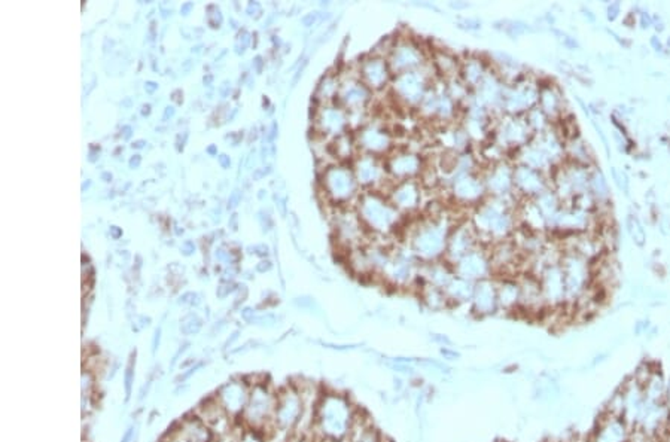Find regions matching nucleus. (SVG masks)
I'll list each match as a JSON object with an SVG mask.
<instances>
[{"label":"nucleus","mask_w":670,"mask_h":442,"mask_svg":"<svg viewBox=\"0 0 670 442\" xmlns=\"http://www.w3.org/2000/svg\"><path fill=\"white\" fill-rule=\"evenodd\" d=\"M389 201L399 212H414L422 202V186L416 179L396 182L391 186Z\"/></svg>","instance_id":"nucleus-21"},{"label":"nucleus","mask_w":670,"mask_h":442,"mask_svg":"<svg viewBox=\"0 0 670 442\" xmlns=\"http://www.w3.org/2000/svg\"><path fill=\"white\" fill-rule=\"evenodd\" d=\"M592 442H630L629 423L622 416L607 413V418L600 420Z\"/></svg>","instance_id":"nucleus-24"},{"label":"nucleus","mask_w":670,"mask_h":442,"mask_svg":"<svg viewBox=\"0 0 670 442\" xmlns=\"http://www.w3.org/2000/svg\"><path fill=\"white\" fill-rule=\"evenodd\" d=\"M473 227L478 237H489L490 240L504 242L514 231V216L505 198L485 200L478 204L473 217Z\"/></svg>","instance_id":"nucleus-1"},{"label":"nucleus","mask_w":670,"mask_h":442,"mask_svg":"<svg viewBox=\"0 0 670 442\" xmlns=\"http://www.w3.org/2000/svg\"><path fill=\"white\" fill-rule=\"evenodd\" d=\"M498 309V283L492 279L477 282L473 297V312L477 316H489Z\"/></svg>","instance_id":"nucleus-25"},{"label":"nucleus","mask_w":670,"mask_h":442,"mask_svg":"<svg viewBox=\"0 0 670 442\" xmlns=\"http://www.w3.org/2000/svg\"><path fill=\"white\" fill-rule=\"evenodd\" d=\"M456 115V101L448 96L447 91L440 93V101H438V110H437V118L444 121L451 120Z\"/></svg>","instance_id":"nucleus-48"},{"label":"nucleus","mask_w":670,"mask_h":442,"mask_svg":"<svg viewBox=\"0 0 670 442\" xmlns=\"http://www.w3.org/2000/svg\"><path fill=\"white\" fill-rule=\"evenodd\" d=\"M540 98L538 108L547 115L548 120H556L563 110V97L556 85H538Z\"/></svg>","instance_id":"nucleus-32"},{"label":"nucleus","mask_w":670,"mask_h":442,"mask_svg":"<svg viewBox=\"0 0 670 442\" xmlns=\"http://www.w3.org/2000/svg\"><path fill=\"white\" fill-rule=\"evenodd\" d=\"M448 224L443 217H432L421 224L411 237L413 255L425 262H431L445 255L448 240Z\"/></svg>","instance_id":"nucleus-3"},{"label":"nucleus","mask_w":670,"mask_h":442,"mask_svg":"<svg viewBox=\"0 0 670 442\" xmlns=\"http://www.w3.org/2000/svg\"><path fill=\"white\" fill-rule=\"evenodd\" d=\"M540 88L533 83H517L507 85L502 91V109L510 116H518L527 113L535 106H538Z\"/></svg>","instance_id":"nucleus-9"},{"label":"nucleus","mask_w":670,"mask_h":442,"mask_svg":"<svg viewBox=\"0 0 670 442\" xmlns=\"http://www.w3.org/2000/svg\"><path fill=\"white\" fill-rule=\"evenodd\" d=\"M629 231L632 232L636 245H638V246H644V243H645V232H644V228L641 227V224L638 222V220H636V219L632 217V216L629 217Z\"/></svg>","instance_id":"nucleus-50"},{"label":"nucleus","mask_w":670,"mask_h":442,"mask_svg":"<svg viewBox=\"0 0 670 442\" xmlns=\"http://www.w3.org/2000/svg\"><path fill=\"white\" fill-rule=\"evenodd\" d=\"M340 85H341V82L339 81L337 75L328 73L322 79V82L319 83V87H317L316 98L321 100V101H331L334 98H337L339 91H340Z\"/></svg>","instance_id":"nucleus-46"},{"label":"nucleus","mask_w":670,"mask_h":442,"mask_svg":"<svg viewBox=\"0 0 670 442\" xmlns=\"http://www.w3.org/2000/svg\"><path fill=\"white\" fill-rule=\"evenodd\" d=\"M453 269L456 277L477 283L484 279H490L493 268L488 253L481 250H473L466 253L462 259H459L453 265Z\"/></svg>","instance_id":"nucleus-14"},{"label":"nucleus","mask_w":670,"mask_h":442,"mask_svg":"<svg viewBox=\"0 0 670 442\" xmlns=\"http://www.w3.org/2000/svg\"><path fill=\"white\" fill-rule=\"evenodd\" d=\"M433 66L437 72L451 79H455V76H458V73L460 72V61L453 54L447 53V51H437V53H433Z\"/></svg>","instance_id":"nucleus-39"},{"label":"nucleus","mask_w":670,"mask_h":442,"mask_svg":"<svg viewBox=\"0 0 670 442\" xmlns=\"http://www.w3.org/2000/svg\"><path fill=\"white\" fill-rule=\"evenodd\" d=\"M426 283L435 286V287H438V289H444L451 283V280H453L456 276H455V269L453 267H450V264L445 261V262H433L431 265L426 267V273L425 276H422Z\"/></svg>","instance_id":"nucleus-36"},{"label":"nucleus","mask_w":670,"mask_h":442,"mask_svg":"<svg viewBox=\"0 0 670 442\" xmlns=\"http://www.w3.org/2000/svg\"><path fill=\"white\" fill-rule=\"evenodd\" d=\"M356 413L351 410V404L341 395H331L322 405V429L332 441H341L350 436Z\"/></svg>","instance_id":"nucleus-4"},{"label":"nucleus","mask_w":670,"mask_h":442,"mask_svg":"<svg viewBox=\"0 0 670 442\" xmlns=\"http://www.w3.org/2000/svg\"><path fill=\"white\" fill-rule=\"evenodd\" d=\"M448 6H450L451 9L462 11V9H468V8L471 6V5H469L468 2H450V4H448Z\"/></svg>","instance_id":"nucleus-56"},{"label":"nucleus","mask_w":670,"mask_h":442,"mask_svg":"<svg viewBox=\"0 0 670 442\" xmlns=\"http://www.w3.org/2000/svg\"><path fill=\"white\" fill-rule=\"evenodd\" d=\"M322 183L326 197L334 204H347L358 197L359 185L350 165L335 164L325 168Z\"/></svg>","instance_id":"nucleus-5"},{"label":"nucleus","mask_w":670,"mask_h":442,"mask_svg":"<svg viewBox=\"0 0 670 442\" xmlns=\"http://www.w3.org/2000/svg\"><path fill=\"white\" fill-rule=\"evenodd\" d=\"M489 73L488 66L480 57H468L460 63V79L468 88H478L485 75Z\"/></svg>","instance_id":"nucleus-34"},{"label":"nucleus","mask_w":670,"mask_h":442,"mask_svg":"<svg viewBox=\"0 0 670 442\" xmlns=\"http://www.w3.org/2000/svg\"><path fill=\"white\" fill-rule=\"evenodd\" d=\"M560 36H562L560 39H562V42H563V45H565L566 48H569V49H578V48H579L578 42H577L574 38L565 35V33H560Z\"/></svg>","instance_id":"nucleus-53"},{"label":"nucleus","mask_w":670,"mask_h":442,"mask_svg":"<svg viewBox=\"0 0 670 442\" xmlns=\"http://www.w3.org/2000/svg\"><path fill=\"white\" fill-rule=\"evenodd\" d=\"M565 154L571 160V163L582 165V167H590L593 163L590 149L582 139L577 138L572 140H567L565 145Z\"/></svg>","instance_id":"nucleus-38"},{"label":"nucleus","mask_w":670,"mask_h":442,"mask_svg":"<svg viewBox=\"0 0 670 442\" xmlns=\"http://www.w3.org/2000/svg\"><path fill=\"white\" fill-rule=\"evenodd\" d=\"M589 191L594 197L596 201H607L609 198V188H608V182L603 176V173L597 168L590 170V183H589Z\"/></svg>","instance_id":"nucleus-45"},{"label":"nucleus","mask_w":670,"mask_h":442,"mask_svg":"<svg viewBox=\"0 0 670 442\" xmlns=\"http://www.w3.org/2000/svg\"><path fill=\"white\" fill-rule=\"evenodd\" d=\"M532 138V130L529 128L525 118L520 116H507L502 120L496 128V143L504 148L522 149L529 145Z\"/></svg>","instance_id":"nucleus-11"},{"label":"nucleus","mask_w":670,"mask_h":442,"mask_svg":"<svg viewBox=\"0 0 670 442\" xmlns=\"http://www.w3.org/2000/svg\"><path fill=\"white\" fill-rule=\"evenodd\" d=\"M514 168L508 163H496L483 178L485 190L495 198H507L514 191Z\"/></svg>","instance_id":"nucleus-22"},{"label":"nucleus","mask_w":670,"mask_h":442,"mask_svg":"<svg viewBox=\"0 0 670 442\" xmlns=\"http://www.w3.org/2000/svg\"><path fill=\"white\" fill-rule=\"evenodd\" d=\"M504 87L505 85H502L499 76L489 71L477 88V103L484 108H495L498 105L502 106V91H504Z\"/></svg>","instance_id":"nucleus-30"},{"label":"nucleus","mask_w":670,"mask_h":442,"mask_svg":"<svg viewBox=\"0 0 670 442\" xmlns=\"http://www.w3.org/2000/svg\"><path fill=\"white\" fill-rule=\"evenodd\" d=\"M451 191H453V197L458 202L468 204V206L483 202V198L488 194L483 178H478L474 173L455 179L451 182Z\"/></svg>","instance_id":"nucleus-23"},{"label":"nucleus","mask_w":670,"mask_h":442,"mask_svg":"<svg viewBox=\"0 0 670 442\" xmlns=\"http://www.w3.org/2000/svg\"><path fill=\"white\" fill-rule=\"evenodd\" d=\"M351 168H354L361 188L373 190L386 182V164H383L378 157L362 154L354 160V167Z\"/></svg>","instance_id":"nucleus-13"},{"label":"nucleus","mask_w":670,"mask_h":442,"mask_svg":"<svg viewBox=\"0 0 670 442\" xmlns=\"http://www.w3.org/2000/svg\"><path fill=\"white\" fill-rule=\"evenodd\" d=\"M391 76L392 72L386 57L373 54L359 63L358 78L371 91H381L386 88L391 82Z\"/></svg>","instance_id":"nucleus-12"},{"label":"nucleus","mask_w":670,"mask_h":442,"mask_svg":"<svg viewBox=\"0 0 670 442\" xmlns=\"http://www.w3.org/2000/svg\"><path fill=\"white\" fill-rule=\"evenodd\" d=\"M542 289L544 301L547 307H556V305H563L566 301V287H565V277L560 264H551L541 271V276L538 277Z\"/></svg>","instance_id":"nucleus-15"},{"label":"nucleus","mask_w":670,"mask_h":442,"mask_svg":"<svg viewBox=\"0 0 670 442\" xmlns=\"http://www.w3.org/2000/svg\"><path fill=\"white\" fill-rule=\"evenodd\" d=\"M383 274L395 286H407L414 279V264L407 255H391V259L383 268Z\"/></svg>","instance_id":"nucleus-28"},{"label":"nucleus","mask_w":670,"mask_h":442,"mask_svg":"<svg viewBox=\"0 0 670 442\" xmlns=\"http://www.w3.org/2000/svg\"><path fill=\"white\" fill-rule=\"evenodd\" d=\"M538 149H541L544 154L551 160V163L555 164L562 160L565 155V145L563 139L560 138V134L555 130H545L542 133L533 134V142Z\"/></svg>","instance_id":"nucleus-31"},{"label":"nucleus","mask_w":670,"mask_h":442,"mask_svg":"<svg viewBox=\"0 0 670 442\" xmlns=\"http://www.w3.org/2000/svg\"><path fill=\"white\" fill-rule=\"evenodd\" d=\"M520 282V307L526 313H538L547 307L544 301L540 279L535 276H525Z\"/></svg>","instance_id":"nucleus-27"},{"label":"nucleus","mask_w":670,"mask_h":442,"mask_svg":"<svg viewBox=\"0 0 670 442\" xmlns=\"http://www.w3.org/2000/svg\"><path fill=\"white\" fill-rule=\"evenodd\" d=\"M512 180H514V191L529 198L540 197L542 192L548 190V183H547L544 173L536 172V170L526 167L523 164H518L517 167H514Z\"/></svg>","instance_id":"nucleus-20"},{"label":"nucleus","mask_w":670,"mask_h":442,"mask_svg":"<svg viewBox=\"0 0 670 442\" xmlns=\"http://www.w3.org/2000/svg\"><path fill=\"white\" fill-rule=\"evenodd\" d=\"M388 63L392 75L396 76L401 73L421 71L426 63V56L422 46L416 41L411 38H402L395 41L388 57Z\"/></svg>","instance_id":"nucleus-7"},{"label":"nucleus","mask_w":670,"mask_h":442,"mask_svg":"<svg viewBox=\"0 0 670 442\" xmlns=\"http://www.w3.org/2000/svg\"><path fill=\"white\" fill-rule=\"evenodd\" d=\"M358 215L362 225L377 234L392 232L401 220V212L377 191H366L358 197Z\"/></svg>","instance_id":"nucleus-2"},{"label":"nucleus","mask_w":670,"mask_h":442,"mask_svg":"<svg viewBox=\"0 0 670 442\" xmlns=\"http://www.w3.org/2000/svg\"><path fill=\"white\" fill-rule=\"evenodd\" d=\"M386 170L393 179H396V182H402L421 176L423 173L425 165L422 157H418L414 152L406 150L398 152L396 155L389 157L386 163Z\"/></svg>","instance_id":"nucleus-18"},{"label":"nucleus","mask_w":670,"mask_h":442,"mask_svg":"<svg viewBox=\"0 0 670 442\" xmlns=\"http://www.w3.org/2000/svg\"><path fill=\"white\" fill-rule=\"evenodd\" d=\"M520 216L523 217L525 225H526L530 231H542L544 228L548 227V220H547V217L542 215V212L540 210V207L536 206L535 200H533V201H527V202L525 204L523 209H522Z\"/></svg>","instance_id":"nucleus-40"},{"label":"nucleus","mask_w":670,"mask_h":442,"mask_svg":"<svg viewBox=\"0 0 670 442\" xmlns=\"http://www.w3.org/2000/svg\"><path fill=\"white\" fill-rule=\"evenodd\" d=\"M651 43H652V46H654L657 51H661V49H663V46H661L660 41H657V38H652V39H651Z\"/></svg>","instance_id":"nucleus-58"},{"label":"nucleus","mask_w":670,"mask_h":442,"mask_svg":"<svg viewBox=\"0 0 670 442\" xmlns=\"http://www.w3.org/2000/svg\"><path fill=\"white\" fill-rule=\"evenodd\" d=\"M440 351L444 356V359L447 361H458L460 358V353H458L456 350H450L448 347H441Z\"/></svg>","instance_id":"nucleus-52"},{"label":"nucleus","mask_w":670,"mask_h":442,"mask_svg":"<svg viewBox=\"0 0 670 442\" xmlns=\"http://www.w3.org/2000/svg\"><path fill=\"white\" fill-rule=\"evenodd\" d=\"M335 230H337V240L341 242L346 247H349L350 245H354L362 239L365 227L361 222L358 212H350L340 215Z\"/></svg>","instance_id":"nucleus-29"},{"label":"nucleus","mask_w":670,"mask_h":442,"mask_svg":"<svg viewBox=\"0 0 670 442\" xmlns=\"http://www.w3.org/2000/svg\"><path fill=\"white\" fill-rule=\"evenodd\" d=\"M525 120H526V123H527V125H529V128L532 130L533 134H538V133H542V131L548 130V118L538 106H535L533 109H530L526 113Z\"/></svg>","instance_id":"nucleus-47"},{"label":"nucleus","mask_w":670,"mask_h":442,"mask_svg":"<svg viewBox=\"0 0 670 442\" xmlns=\"http://www.w3.org/2000/svg\"><path fill=\"white\" fill-rule=\"evenodd\" d=\"M478 239V234L473 225H460L450 232L447 240V262L456 264L462 259L466 253L475 250V243Z\"/></svg>","instance_id":"nucleus-17"},{"label":"nucleus","mask_w":670,"mask_h":442,"mask_svg":"<svg viewBox=\"0 0 670 442\" xmlns=\"http://www.w3.org/2000/svg\"><path fill=\"white\" fill-rule=\"evenodd\" d=\"M642 387H644L645 399H648V401L661 402V399L666 396L667 386L664 383L663 376L659 372H649V376L645 380V383L642 384Z\"/></svg>","instance_id":"nucleus-41"},{"label":"nucleus","mask_w":670,"mask_h":442,"mask_svg":"<svg viewBox=\"0 0 670 442\" xmlns=\"http://www.w3.org/2000/svg\"><path fill=\"white\" fill-rule=\"evenodd\" d=\"M428 78L422 71L396 75L392 79V93L404 106H418L428 93Z\"/></svg>","instance_id":"nucleus-8"},{"label":"nucleus","mask_w":670,"mask_h":442,"mask_svg":"<svg viewBox=\"0 0 670 442\" xmlns=\"http://www.w3.org/2000/svg\"><path fill=\"white\" fill-rule=\"evenodd\" d=\"M550 225H555L556 228L571 234H581L589 230L590 215L589 212L575 209L572 206L563 207L552 217Z\"/></svg>","instance_id":"nucleus-26"},{"label":"nucleus","mask_w":670,"mask_h":442,"mask_svg":"<svg viewBox=\"0 0 670 442\" xmlns=\"http://www.w3.org/2000/svg\"><path fill=\"white\" fill-rule=\"evenodd\" d=\"M355 139L358 148L364 150V154L374 155L378 158L388 155L393 146L391 131L378 124L371 123H366L362 128H359Z\"/></svg>","instance_id":"nucleus-10"},{"label":"nucleus","mask_w":670,"mask_h":442,"mask_svg":"<svg viewBox=\"0 0 670 442\" xmlns=\"http://www.w3.org/2000/svg\"><path fill=\"white\" fill-rule=\"evenodd\" d=\"M459 27L465 29V30H480L481 29V21H478L475 19H462L460 23H459Z\"/></svg>","instance_id":"nucleus-51"},{"label":"nucleus","mask_w":670,"mask_h":442,"mask_svg":"<svg viewBox=\"0 0 670 442\" xmlns=\"http://www.w3.org/2000/svg\"><path fill=\"white\" fill-rule=\"evenodd\" d=\"M498 304L505 312H515L520 307V282L502 279L498 283Z\"/></svg>","instance_id":"nucleus-33"},{"label":"nucleus","mask_w":670,"mask_h":442,"mask_svg":"<svg viewBox=\"0 0 670 442\" xmlns=\"http://www.w3.org/2000/svg\"><path fill=\"white\" fill-rule=\"evenodd\" d=\"M317 131L322 135L340 138L349 130V112L340 105H326L316 116Z\"/></svg>","instance_id":"nucleus-19"},{"label":"nucleus","mask_w":670,"mask_h":442,"mask_svg":"<svg viewBox=\"0 0 670 442\" xmlns=\"http://www.w3.org/2000/svg\"><path fill=\"white\" fill-rule=\"evenodd\" d=\"M474 287L475 283L468 282L460 277H455L451 280V283L444 289L445 297L448 302L453 304H463L468 301H473L474 297Z\"/></svg>","instance_id":"nucleus-37"},{"label":"nucleus","mask_w":670,"mask_h":442,"mask_svg":"<svg viewBox=\"0 0 670 442\" xmlns=\"http://www.w3.org/2000/svg\"><path fill=\"white\" fill-rule=\"evenodd\" d=\"M535 202H536V206L540 207V210L542 212V215L547 217L548 225H550L552 217H555L557 215V212L560 210V198H559V195L556 194V191L547 190L540 197L535 198Z\"/></svg>","instance_id":"nucleus-44"},{"label":"nucleus","mask_w":670,"mask_h":442,"mask_svg":"<svg viewBox=\"0 0 670 442\" xmlns=\"http://www.w3.org/2000/svg\"><path fill=\"white\" fill-rule=\"evenodd\" d=\"M507 26L502 27V30H504L508 36L511 38H517V36H520L523 35V33L529 31V27L527 24L522 23V21H505Z\"/></svg>","instance_id":"nucleus-49"},{"label":"nucleus","mask_w":670,"mask_h":442,"mask_svg":"<svg viewBox=\"0 0 670 442\" xmlns=\"http://www.w3.org/2000/svg\"><path fill=\"white\" fill-rule=\"evenodd\" d=\"M331 148L334 150L335 158L346 161V160H354L355 158L358 145H356V139L351 138V135H349V133H346V134L340 135V138H335Z\"/></svg>","instance_id":"nucleus-42"},{"label":"nucleus","mask_w":670,"mask_h":442,"mask_svg":"<svg viewBox=\"0 0 670 442\" xmlns=\"http://www.w3.org/2000/svg\"><path fill=\"white\" fill-rule=\"evenodd\" d=\"M641 19H642V20H641V23H642V27H644V29H645V27H648V26L651 24V19H649V16H648L645 12L641 15Z\"/></svg>","instance_id":"nucleus-57"},{"label":"nucleus","mask_w":670,"mask_h":442,"mask_svg":"<svg viewBox=\"0 0 670 442\" xmlns=\"http://www.w3.org/2000/svg\"><path fill=\"white\" fill-rule=\"evenodd\" d=\"M560 267L565 277L566 299H579L581 295L587 291L592 276L589 261L575 253L566 252L560 259Z\"/></svg>","instance_id":"nucleus-6"},{"label":"nucleus","mask_w":670,"mask_h":442,"mask_svg":"<svg viewBox=\"0 0 670 442\" xmlns=\"http://www.w3.org/2000/svg\"><path fill=\"white\" fill-rule=\"evenodd\" d=\"M421 295H422V299L428 305V307L431 310H435V312L445 309L447 304H448V299H447L445 292L443 291V289L435 287L429 283L423 284V287L421 289Z\"/></svg>","instance_id":"nucleus-43"},{"label":"nucleus","mask_w":670,"mask_h":442,"mask_svg":"<svg viewBox=\"0 0 670 442\" xmlns=\"http://www.w3.org/2000/svg\"><path fill=\"white\" fill-rule=\"evenodd\" d=\"M432 339H433L435 343H440V344H443V347H447V346H450V344H451L450 339H448L445 335H441V334H435Z\"/></svg>","instance_id":"nucleus-55"},{"label":"nucleus","mask_w":670,"mask_h":442,"mask_svg":"<svg viewBox=\"0 0 670 442\" xmlns=\"http://www.w3.org/2000/svg\"><path fill=\"white\" fill-rule=\"evenodd\" d=\"M518 161H520V164L530 167L536 170V172H541V173L547 172V170H550L552 165H555L541 149H538L532 143L523 146L522 149H518Z\"/></svg>","instance_id":"nucleus-35"},{"label":"nucleus","mask_w":670,"mask_h":442,"mask_svg":"<svg viewBox=\"0 0 670 442\" xmlns=\"http://www.w3.org/2000/svg\"><path fill=\"white\" fill-rule=\"evenodd\" d=\"M618 14H619V4H617V2L611 4V6L608 8V19L611 21H614L618 16Z\"/></svg>","instance_id":"nucleus-54"},{"label":"nucleus","mask_w":670,"mask_h":442,"mask_svg":"<svg viewBox=\"0 0 670 442\" xmlns=\"http://www.w3.org/2000/svg\"><path fill=\"white\" fill-rule=\"evenodd\" d=\"M371 96L373 91L359 78L350 76L341 82L337 98L340 101V106L350 113L364 110L366 105L370 103Z\"/></svg>","instance_id":"nucleus-16"}]
</instances>
